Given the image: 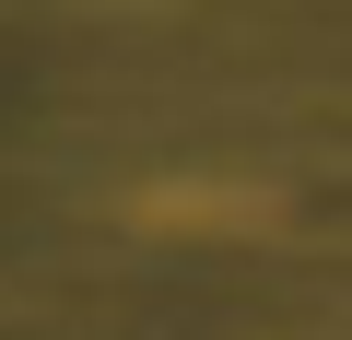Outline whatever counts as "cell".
Listing matches in <instances>:
<instances>
[{"mask_svg": "<svg viewBox=\"0 0 352 340\" xmlns=\"http://www.w3.org/2000/svg\"><path fill=\"white\" fill-rule=\"evenodd\" d=\"M270 200L258 188H223V177H176L164 200H153V223H258Z\"/></svg>", "mask_w": 352, "mask_h": 340, "instance_id": "1", "label": "cell"}]
</instances>
